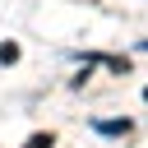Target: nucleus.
Segmentation results:
<instances>
[{
    "mask_svg": "<svg viewBox=\"0 0 148 148\" xmlns=\"http://www.w3.org/2000/svg\"><path fill=\"white\" fill-rule=\"evenodd\" d=\"M23 148H56V139H51V134H32Z\"/></svg>",
    "mask_w": 148,
    "mask_h": 148,
    "instance_id": "f03ea898",
    "label": "nucleus"
},
{
    "mask_svg": "<svg viewBox=\"0 0 148 148\" xmlns=\"http://www.w3.org/2000/svg\"><path fill=\"white\" fill-rule=\"evenodd\" d=\"M143 97H148V88H143Z\"/></svg>",
    "mask_w": 148,
    "mask_h": 148,
    "instance_id": "39448f33",
    "label": "nucleus"
},
{
    "mask_svg": "<svg viewBox=\"0 0 148 148\" xmlns=\"http://www.w3.org/2000/svg\"><path fill=\"white\" fill-rule=\"evenodd\" d=\"M97 134L116 139V134H130V120H97Z\"/></svg>",
    "mask_w": 148,
    "mask_h": 148,
    "instance_id": "f257e3e1",
    "label": "nucleus"
},
{
    "mask_svg": "<svg viewBox=\"0 0 148 148\" xmlns=\"http://www.w3.org/2000/svg\"><path fill=\"white\" fill-rule=\"evenodd\" d=\"M14 60H18V46H14V42H9V46H0V65H14Z\"/></svg>",
    "mask_w": 148,
    "mask_h": 148,
    "instance_id": "7ed1b4c3",
    "label": "nucleus"
},
{
    "mask_svg": "<svg viewBox=\"0 0 148 148\" xmlns=\"http://www.w3.org/2000/svg\"><path fill=\"white\" fill-rule=\"evenodd\" d=\"M139 46H143V51H148V42H139Z\"/></svg>",
    "mask_w": 148,
    "mask_h": 148,
    "instance_id": "20e7f679",
    "label": "nucleus"
}]
</instances>
